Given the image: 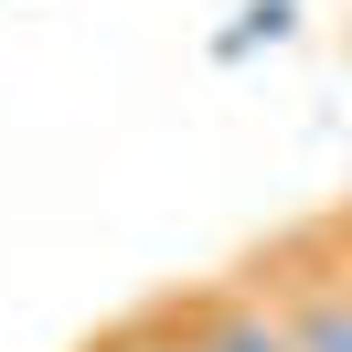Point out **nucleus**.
I'll return each instance as SVG.
<instances>
[{"label": "nucleus", "instance_id": "obj_1", "mask_svg": "<svg viewBox=\"0 0 352 352\" xmlns=\"http://www.w3.org/2000/svg\"><path fill=\"white\" fill-rule=\"evenodd\" d=\"M299 32V0H245L235 22L214 32V65H245V54H267V43H288Z\"/></svg>", "mask_w": 352, "mask_h": 352}, {"label": "nucleus", "instance_id": "obj_2", "mask_svg": "<svg viewBox=\"0 0 352 352\" xmlns=\"http://www.w3.org/2000/svg\"><path fill=\"white\" fill-rule=\"evenodd\" d=\"M288 352H352V288H309L288 309Z\"/></svg>", "mask_w": 352, "mask_h": 352}, {"label": "nucleus", "instance_id": "obj_3", "mask_svg": "<svg viewBox=\"0 0 352 352\" xmlns=\"http://www.w3.org/2000/svg\"><path fill=\"white\" fill-rule=\"evenodd\" d=\"M182 352H288V320H267V309H214V320H192Z\"/></svg>", "mask_w": 352, "mask_h": 352}]
</instances>
